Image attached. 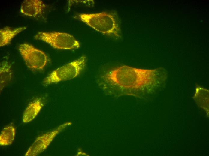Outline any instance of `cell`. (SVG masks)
I'll return each instance as SVG.
<instances>
[{
    "label": "cell",
    "instance_id": "obj_2",
    "mask_svg": "<svg viewBox=\"0 0 209 156\" xmlns=\"http://www.w3.org/2000/svg\"><path fill=\"white\" fill-rule=\"evenodd\" d=\"M81 21L96 31L107 35L121 37V32L117 14L102 12L82 14L77 16Z\"/></svg>",
    "mask_w": 209,
    "mask_h": 156
},
{
    "label": "cell",
    "instance_id": "obj_9",
    "mask_svg": "<svg viewBox=\"0 0 209 156\" xmlns=\"http://www.w3.org/2000/svg\"><path fill=\"white\" fill-rule=\"evenodd\" d=\"M26 27H22L13 28L6 27L0 30V46L8 44L12 38L20 32L26 29Z\"/></svg>",
    "mask_w": 209,
    "mask_h": 156
},
{
    "label": "cell",
    "instance_id": "obj_7",
    "mask_svg": "<svg viewBox=\"0 0 209 156\" xmlns=\"http://www.w3.org/2000/svg\"><path fill=\"white\" fill-rule=\"evenodd\" d=\"M46 7L40 0H26L21 4L20 11L25 15L36 17L41 14Z\"/></svg>",
    "mask_w": 209,
    "mask_h": 156
},
{
    "label": "cell",
    "instance_id": "obj_1",
    "mask_svg": "<svg viewBox=\"0 0 209 156\" xmlns=\"http://www.w3.org/2000/svg\"><path fill=\"white\" fill-rule=\"evenodd\" d=\"M167 75L162 68L143 69L124 65L101 73L98 83L104 90L118 95L138 96L160 87Z\"/></svg>",
    "mask_w": 209,
    "mask_h": 156
},
{
    "label": "cell",
    "instance_id": "obj_11",
    "mask_svg": "<svg viewBox=\"0 0 209 156\" xmlns=\"http://www.w3.org/2000/svg\"><path fill=\"white\" fill-rule=\"evenodd\" d=\"M15 135V130L11 125L4 128L0 135V144L2 146H8L12 144Z\"/></svg>",
    "mask_w": 209,
    "mask_h": 156
},
{
    "label": "cell",
    "instance_id": "obj_3",
    "mask_svg": "<svg viewBox=\"0 0 209 156\" xmlns=\"http://www.w3.org/2000/svg\"><path fill=\"white\" fill-rule=\"evenodd\" d=\"M86 61V56H83L78 59L56 69L45 78L43 82L44 84L47 85L76 77L85 68Z\"/></svg>",
    "mask_w": 209,
    "mask_h": 156
},
{
    "label": "cell",
    "instance_id": "obj_8",
    "mask_svg": "<svg viewBox=\"0 0 209 156\" xmlns=\"http://www.w3.org/2000/svg\"><path fill=\"white\" fill-rule=\"evenodd\" d=\"M41 99L38 98L28 105L23 116V121L27 123L32 121L40 112L43 106Z\"/></svg>",
    "mask_w": 209,
    "mask_h": 156
},
{
    "label": "cell",
    "instance_id": "obj_10",
    "mask_svg": "<svg viewBox=\"0 0 209 156\" xmlns=\"http://www.w3.org/2000/svg\"><path fill=\"white\" fill-rule=\"evenodd\" d=\"M193 98L200 107L208 113L209 91L208 90L197 85Z\"/></svg>",
    "mask_w": 209,
    "mask_h": 156
},
{
    "label": "cell",
    "instance_id": "obj_4",
    "mask_svg": "<svg viewBox=\"0 0 209 156\" xmlns=\"http://www.w3.org/2000/svg\"><path fill=\"white\" fill-rule=\"evenodd\" d=\"M36 40H42L54 48L60 50L78 49L80 44L72 35L58 32H38L34 36Z\"/></svg>",
    "mask_w": 209,
    "mask_h": 156
},
{
    "label": "cell",
    "instance_id": "obj_12",
    "mask_svg": "<svg viewBox=\"0 0 209 156\" xmlns=\"http://www.w3.org/2000/svg\"><path fill=\"white\" fill-rule=\"evenodd\" d=\"M12 73L10 65L7 62H3L1 64L0 69L1 90L10 81Z\"/></svg>",
    "mask_w": 209,
    "mask_h": 156
},
{
    "label": "cell",
    "instance_id": "obj_5",
    "mask_svg": "<svg viewBox=\"0 0 209 156\" xmlns=\"http://www.w3.org/2000/svg\"><path fill=\"white\" fill-rule=\"evenodd\" d=\"M19 52L26 66L32 70H42L48 61L47 56L42 51L27 43L21 44L18 47Z\"/></svg>",
    "mask_w": 209,
    "mask_h": 156
},
{
    "label": "cell",
    "instance_id": "obj_6",
    "mask_svg": "<svg viewBox=\"0 0 209 156\" xmlns=\"http://www.w3.org/2000/svg\"><path fill=\"white\" fill-rule=\"evenodd\" d=\"M65 125L61 126L54 131L44 134L37 137L28 149L25 155L35 156L43 152L49 146L54 137Z\"/></svg>",
    "mask_w": 209,
    "mask_h": 156
}]
</instances>
